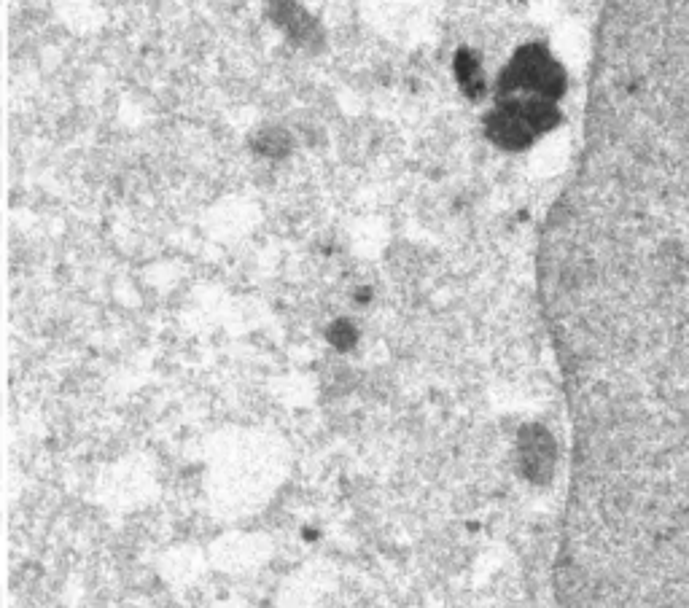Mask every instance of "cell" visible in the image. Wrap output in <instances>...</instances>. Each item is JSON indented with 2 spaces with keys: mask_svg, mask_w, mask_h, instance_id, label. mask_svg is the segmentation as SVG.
Returning a JSON list of instances; mask_svg holds the SVG:
<instances>
[{
  "mask_svg": "<svg viewBox=\"0 0 689 608\" xmlns=\"http://www.w3.org/2000/svg\"><path fill=\"white\" fill-rule=\"evenodd\" d=\"M253 148H256V154L267 159H283L291 151V135L280 127H267L253 138Z\"/></svg>",
  "mask_w": 689,
  "mask_h": 608,
  "instance_id": "cell-4",
  "label": "cell"
},
{
  "mask_svg": "<svg viewBox=\"0 0 689 608\" xmlns=\"http://www.w3.org/2000/svg\"><path fill=\"white\" fill-rule=\"evenodd\" d=\"M455 79H458V87L469 100H482L485 92H488V79L482 73V65L477 60V54L471 49H458L453 60Z\"/></svg>",
  "mask_w": 689,
  "mask_h": 608,
  "instance_id": "cell-3",
  "label": "cell"
},
{
  "mask_svg": "<svg viewBox=\"0 0 689 608\" xmlns=\"http://www.w3.org/2000/svg\"><path fill=\"white\" fill-rule=\"evenodd\" d=\"M517 92H531V95L547 97V100H560L566 92V73L560 62L552 57L544 46H523L515 54L498 79V95L515 97Z\"/></svg>",
  "mask_w": 689,
  "mask_h": 608,
  "instance_id": "cell-1",
  "label": "cell"
},
{
  "mask_svg": "<svg viewBox=\"0 0 689 608\" xmlns=\"http://www.w3.org/2000/svg\"><path fill=\"white\" fill-rule=\"evenodd\" d=\"M326 339L332 342L334 348L345 353V350L356 348L358 331H356V326H353V323L345 321V318H340V321H334L332 326H329V331H326Z\"/></svg>",
  "mask_w": 689,
  "mask_h": 608,
  "instance_id": "cell-5",
  "label": "cell"
},
{
  "mask_svg": "<svg viewBox=\"0 0 689 608\" xmlns=\"http://www.w3.org/2000/svg\"><path fill=\"white\" fill-rule=\"evenodd\" d=\"M485 132L496 146L506 148V151H523L536 140L531 124L525 122L515 105L506 103V100H501L496 111L485 119Z\"/></svg>",
  "mask_w": 689,
  "mask_h": 608,
  "instance_id": "cell-2",
  "label": "cell"
}]
</instances>
